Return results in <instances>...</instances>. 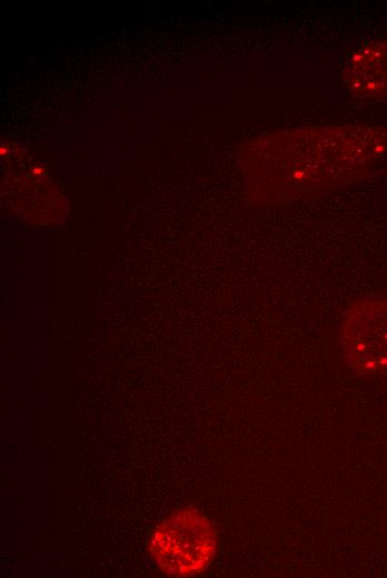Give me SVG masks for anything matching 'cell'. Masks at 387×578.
Returning <instances> with one entry per match:
<instances>
[{"instance_id":"cell-1","label":"cell","mask_w":387,"mask_h":578,"mask_svg":"<svg viewBox=\"0 0 387 578\" xmlns=\"http://www.w3.org/2000/svg\"><path fill=\"white\" fill-rule=\"evenodd\" d=\"M218 550V532L199 508L181 507L160 520L148 540L156 567L170 577L204 574Z\"/></svg>"},{"instance_id":"cell-2","label":"cell","mask_w":387,"mask_h":578,"mask_svg":"<svg viewBox=\"0 0 387 578\" xmlns=\"http://www.w3.org/2000/svg\"><path fill=\"white\" fill-rule=\"evenodd\" d=\"M339 339L343 355L357 375H387V295L350 302L341 317Z\"/></svg>"},{"instance_id":"cell-3","label":"cell","mask_w":387,"mask_h":578,"mask_svg":"<svg viewBox=\"0 0 387 578\" xmlns=\"http://www.w3.org/2000/svg\"><path fill=\"white\" fill-rule=\"evenodd\" d=\"M344 79L348 91L360 100L387 97V40L358 47L347 59Z\"/></svg>"}]
</instances>
